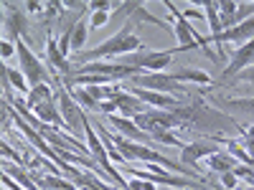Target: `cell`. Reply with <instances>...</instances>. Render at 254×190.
<instances>
[{"instance_id":"5bb4252c","label":"cell","mask_w":254,"mask_h":190,"mask_svg":"<svg viewBox=\"0 0 254 190\" xmlns=\"http://www.w3.org/2000/svg\"><path fill=\"white\" fill-rule=\"evenodd\" d=\"M112 124L117 127V130H120L125 137H132V140H150V135H145L140 127H137L132 119H127V117H112Z\"/></svg>"},{"instance_id":"d4e9b609","label":"cell","mask_w":254,"mask_h":190,"mask_svg":"<svg viewBox=\"0 0 254 190\" xmlns=\"http://www.w3.org/2000/svg\"><path fill=\"white\" fill-rule=\"evenodd\" d=\"M104 23H107V13H104V10H97V13L92 15L89 28H99V26H104Z\"/></svg>"},{"instance_id":"30bf717a","label":"cell","mask_w":254,"mask_h":190,"mask_svg":"<svg viewBox=\"0 0 254 190\" xmlns=\"http://www.w3.org/2000/svg\"><path fill=\"white\" fill-rule=\"evenodd\" d=\"M252 38H254V18H247V20H242L237 28H229V31L214 36V41H216V46H219V53H221V56H224L221 44H226V41H234V44L244 41V44H247V41H252Z\"/></svg>"},{"instance_id":"277c9868","label":"cell","mask_w":254,"mask_h":190,"mask_svg":"<svg viewBox=\"0 0 254 190\" xmlns=\"http://www.w3.org/2000/svg\"><path fill=\"white\" fill-rule=\"evenodd\" d=\"M165 8L171 10V18L176 20V36H178V48L181 51H188V48H206V41L196 36V31L188 26V18L171 3V0H165Z\"/></svg>"},{"instance_id":"4316f807","label":"cell","mask_w":254,"mask_h":190,"mask_svg":"<svg viewBox=\"0 0 254 190\" xmlns=\"http://www.w3.org/2000/svg\"><path fill=\"white\" fill-rule=\"evenodd\" d=\"M10 53H13V44L3 41V44H0V56H3V58H10Z\"/></svg>"},{"instance_id":"7c38bea8","label":"cell","mask_w":254,"mask_h":190,"mask_svg":"<svg viewBox=\"0 0 254 190\" xmlns=\"http://www.w3.org/2000/svg\"><path fill=\"white\" fill-rule=\"evenodd\" d=\"M46 56H49V61H51V66L59 69V74H61L64 79H71V74H74L71 63L66 61V56L59 51V44H56L51 36H49V41H46Z\"/></svg>"},{"instance_id":"484cf974","label":"cell","mask_w":254,"mask_h":190,"mask_svg":"<svg viewBox=\"0 0 254 190\" xmlns=\"http://www.w3.org/2000/svg\"><path fill=\"white\" fill-rule=\"evenodd\" d=\"M221 185H224L226 190H234V185H237V175H234V173H224Z\"/></svg>"},{"instance_id":"9a60e30c","label":"cell","mask_w":254,"mask_h":190,"mask_svg":"<svg viewBox=\"0 0 254 190\" xmlns=\"http://www.w3.org/2000/svg\"><path fill=\"white\" fill-rule=\"evenodd\" d=\"M5 26H8V31H10V41L15 44V41L26 33V15L13 8V10H10V18H5Z\"/></svg>"},{"instance_id":"83f0119b","label":"cell","mask_w":254,"mask_h":190,"mask_svg":"<svg viewBox=\"0 0 254 190\" xmlns=\"http://www.w3.org/2000/svg\"><path fill=\"white\" fill-rule=\"evenodd\" d=\"M112 3H107V0H99V3H89V8L92 10H107Z\"/></svg>"},{"instance_id":"4fadbf2b","label":"cell","mask_w":254,"mask_h":190,"mask_svg":"<svg viewBox=\"0 0 254 190\" xmlns=\"http://www.w3.org/2000/svg\"><path fill=\"white\" fill-rule=\"evenodd\" d=\"M132 96H137L140 101L153 104V107H178V104H181L178 96L160 94V92H150V89H132Z\"/></svg>"},{"instance_id":"52a82bcc","label":"cell","mask_w":254,"mask_h":190,"mask_svg":"<svg viewBox=\"0 0 254 190\" xmlns=\"http://www.w3.org/2000/svg\"><path fill=\"white\" fill-rule=\"evenodd\" d=\"M252 63H254V38H252V41H247V44H242V46L237 48L234 58H231V61H229V66L224 69L221 81H231L239 71H244L247 66H252Z\"/></svg>"},{"instance_id":"9c48e42d","label":"cell","mask_w":254,"mask_h":190,"mask_svg":"<svg viewBox=\"0 0 254 190\" xmlns=\"http://www.w3.org/2000/svg\"><path fill=\"white\" fill-rule=\"evenodd\" d=\"M56 96H59V112L64 114V122H66V127H69L71 132H76L79 127H84V112L69 99V94L64 92V89H59Z\"/></svg>"},{"instance_id":"3957f363","label":"cell","mask_w":254,"mask_h":190,"mask_svg":"<svg viewBox=\"0 0 254 190\" xmlns=\"http://www.w3.org/2000/svg\"><path fill=\"white\" fill-rule=\"evenodd\" d=\"M15 48H18V58H20V69H23V76L28 81V87H41V81H46L51 74L41 66V61L31 53V48L26 46V41L23 38H18L15 41Z\"/></svg>"},{"instance_id":"8992f818","label":"cell","mask_w":254,"mask_h":190,"mask_svg":"<svg viewBox=\"0 0 254 190\" xmlns=\"http://www.w3.org/2000/svg\"><path fill=\"white\" fill-rule=\"evenodd\" d=\"M132 84L135 87H145V89H153V92H183L181 81H176L171 74L165 71H158V74H140V76H132Z\"/></svg>"},{"instance_id":"f1b7e54d","label":"cell","mask_w":254,"mask_h":190,"mask_svg":"<svg viewBox=\"0 0 254 190\" xmlns=\"http://www.w3.org/2000/svg\"><path fill=\"white\" fill-rule=\"evenodd\" d=\"M3 185H5V188H10V190H23V188H18L15 183H10V178H8V173L3 175Z\"/></svg>"},{"instance_id":"8fae6325","label":"cell","mask_w":254,"mask_h":190,"mask_svg":"<svg viewBox=\"0 0 254 190\" xmlns=\"http://www.w3.org/2000/svg\"><path fill=\"white\" fill-rule=\"evenodd\" d=\"M31 109H36V114L41 117V122H44V124H54V127H64V130H69L66 122L61 119V112L56 109L54 99H41L38 104H33Z\"/></svg>"},{"instance_id":"f546056e","label":"cell","mask_w":254,"mask_h":190,"mask_svg":"<svg viewBox=\"0 0 254 190\" xmlns=\"http://www.w3.org/2000/svg\"><path fill=\"white\" fill-rule=\"evenodd\" d=\"M28 10H31V13H36V10H41V3H28Z\"/></svg>"},{"instance_id":"7a4b0ae2","label":"cell","mask_w":254,"mask_h":190,"mask_svg":"<svg viewBox=\"0 0 254 190\" xmlns=\"http://www.w3.org/2000/svg\"><path fill=\"white\" fill-rule=\"evenodd\" d=\"M137 51H142V44L132 36V31H130V26H125L117 36H112V38H107L104 44H99L97 48H92V51H79L76 56H74V61H76V66H84V63H92V61H97V58H104V56H117V53H137Z\"/></svg>"},{"instance_id":"cb8c5ba5","label":"cell","mask_w":254,"mask_h":190,"mask_svg":"<svg viewBox=\"0 0 254 190\" xmlns=\"http://www.w3.org/2000/svg\"><path fill=\"white\" fill-rule=\"evenodd\" d=\"M234 81H252V84H254V63H252V66H247L244 71H239V74L234 76Z\"/></svg>"},{"instance_id":"603a6c76","label":"cell","mask_w":254,"mask_h":190,"mask_svg":"<svg viewBox=\"0 0 254 190\" xmlns=\"http://www.w3.org/2000/svg\"><path fill=\"white\" fill-rule=\"evenodd\" d=\"M5 71H8V79L15 84V89H18V92H26V89H28V81L20 76L18 71H13V69H5Z\"/></svg>"},{"instance_id":"6da1fadb","label":"cell","mask_w":254,"mask_h":190,"mask_svg":"<svg viewBox=\"0 0 254 190\" xmlns=\"http://www.w3.org/2000/svg\"><path fill=\"white\" fill-rule=\"evenodd\" d=\"M97 130H102V137H107L112 144H115V150L125 157V160H142V162H158V165H163V167H171V170H178V173H186V175H190V173H196V170H188V167L183 165V162H173V160H168V157H163L160 152H155V150H150V147H142V144H132V140H125V137H117V135H110L104 127L99 124Z\"/></svg>"},{"instance_id":"ffe728a7","label":"cell","mask_w":254,"mask_h":190,"mask_svg":"<svg viewBox=\"0 0 254 190\" xmlns=\"http://www.w3.org/2000/svg\"><path fill=\"white\" fill-rule=\"evenodd\" d=\"M41 99H51V87H44V84H41V87H33V89H31V96H28V101H26V107L31 109L33 104H38Z\"/></svg>"},{"instance_id":"e0dca14e","label":"cell","mask_w":254,"mask_h":190,"mask_svg":"<svg viewBox=\"0 0 254 190\" xmlns=\"http://www.w3.org/2000/svg\"><path fill=\"white\" fill-rule=\"evenodd\" d=\"M171 76L176 81H196V84H211V76H206L203 71L198 69H178V71H171Z\"/></svg>"},{"instance_id":"4dcf8cb0","label":"cell","mask_w":254,"mask_h":190,"mask_svg":"<svg viewBox=\"0 0 254 190\" xmlns=\"http://www.w3.org/2000/svg\"><path fill=\"white\" fill-rule=\"evenodd\" d=\"M247 137H252V140H254V124L249 127V130H247Z\"/></svg>"},{"instance_id":"ac0fdd59","label":"cell","mask_w":254,"mask_h":190,"mask_svg":"<svg viewBox=\"0 0 254 190\" xmlns=\"http://www.w3.org/2000/svg\"><path fill=\"white\" fill-rule=\"evenodd\" d=\"M203 8H206V18H208L211 33H214V36L224 33V28H221V18H219V5L214 3V0H206V3H203Z\"/></svg>"},{"instance_id":"ba28073f","label":"cell","mask_w":254,"mask_h":190,"mask_svg":"<svg viewBox=\"0 0 254 190\" xmlns=\"http://www.w3.org/2000/svg\"><path fill=\"white\" fill-rule=\"evenodd\" d=\"M206 155H216V142H208V140H198V142H190V144H183L181 150V162L186 167H193L196 170V162Z\"/></svg>"},{"instance_id":"2e32d148","label":"cell","mask_w":254,"mask_h":190,"mask_svg":"<svg viewBox=\"0 0 254 190\" xmlns=\"http://www.w3.org/2000/svg\"><path fill=\"white\" fill-rule=\"evenodd\" d=\"M208 165H211V170H216L221 175L224 173H234V167H237L234 155H231V152H216V155H211Z\"/></svg>"},{"instance_id":"44dd1931","label":"cell","mask_w":254,"mask_h":190,"mask_svg":"<svg viewBox=\"0 0 254 190\" xmlns=\"http://www.w3.org/2000/svg\"><path fill=\"white\" fill-rule=\"evenodd\" d=\"M38 183L44 185L46 190H74V185L71 183H66V180H59V178H38Z\"/></svg>"},{"instance_id":"7402d4cb","label":"cell","mask_w":254,"mask_h":190,"mask_svg":"<svg viewBox=\"0 0 254 190\" xmlns=\"http://www.w3.org/2000/svg\"><path fill=\"white\" fill-rule=\"evenodd\" d=\"M226 107L242 109V112H254V99H231V101H226Z\"/></svg>"},{"instance_id":"5b68a950","label":"cell","mask_w":254,"mask_h":190,"mask_svg":"<svg viewBox=\"0 0 254 190\" xmlns=\"http://www.w3.org/2000/svg\"><path fill=\"white\" fill-rule=\"evenodd\" d=\"M173 61V51H163V53H155V51H137V53H130L127 56V66H135V69H147V71H165Z\"/></svg>"},{"instance_id":"1f68e13d","label":"cell","mask_w":254,"mask_h":190,"mask_svg":"<svg viewBox=\"0 0 254 190\" xmlns=\"http://www.w3.org/2000/svg\"><path fill=\"white\" fill-rule=\"evenodd\" d=\"M249 183H254V175H252V178H249Z\"/></svg>"},{"instance_id":"d6986e66","label":"cell","mask_w":254,"mask_h":190,"mask_svg":"<svg viewBox=\"0 0 254 190\" xmlns=\"http://www.w3.org/2000/svg\"><path fill=\"white\" fill-rule=\"evenodd\" d=\"M87 36H89V26H87L84 18H79L76 26H74V33H71V51H79L84 44H87Z\"/></svg>"}]
</instances>
